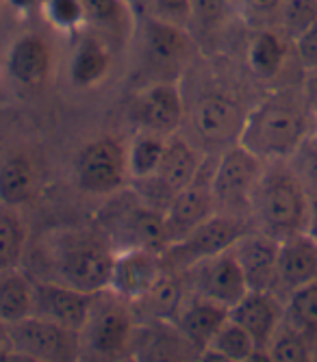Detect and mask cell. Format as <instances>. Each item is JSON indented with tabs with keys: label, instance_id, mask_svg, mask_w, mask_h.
<instances>
[{
	"label": "cell",
	"instance_id": "1",
	"mask_svg": "<svg viewBox=\"0 0 317 362\" xmlns=\"http://www.w3.org/2000/svg\"><path fill=\"white\" fill-rule=\"evenodd\" d=\"M313 119L300 87L272 91L248 109L239 146L263 163L289 160L311 135Z\"/></svg>",
	"mask_w": 317,
	"mask_h": 362
},
{
	"label": "cell",
	"instance_id": "2",
	"mask_svg": "<svg viewBox=\"0 0 317 362\" xmlns=\"http://www.w3.org/2000/svg\"><path fill=\"white\" fill-rule=\"evenodd\" d=\"M46 260L48 276L42 280L96 295L111 284L115 250L100 230H61L46 243Z\"/></svg>",
	"mask_w": 317,
	"mask_h": 362
},
{
	"label": "cell",
	"instance_id": "3",
	"mask_svg": "<svg viewBox=\"0 0 317 362\" xmlns=\"http://www.w3.org/2000/svg\"><path fill=\"white\" fill-rule=\"evenodd\" d=\"M311 195L292 170L289 160L265 163L263 176L250 204V223L278 241L306 233Z\"/></svg>",
	"mask_w": 317,
	"mask_h": 362
},
{
	"label": "cell",
	"instance_id": "4",
	"mask_svg": "<svg viewBox=\"0 0 317 362\" xmlns=\"http://www.w3.org/2000/svg\"><path fill=\"white\" fill-rule=\"evenodd\" d=\"M135 325L137 317L129 302L109 288L96 293L79 330L81 362H122L131 358Z\"/></svg>",
	"mask_w": 317,
	"mask_h": 362
},
{
	"label": "cell",
	"instance_id": "5",
	"mask_svg": "<svg viewBox=\"0 0 317 362\" xmlns=\"http://www.w3.org/2000/svg\"><path fill=\"white\" fill-rule=\"evenodd\" d=\"M265 163L243 146L235 144L219 152L211 170V191L219 213L250 221V204L263 176Z\"/></svg>",
	"mask_w": 317,
	"mask_h": 362
},
{
	"label": "cell",
	"instance_id": "6",
	"mask_svg": "<svg viewBox=\"0 0 317 362\" xmlns=\"http://www.w3.org/2000/svg\"><path fill=\"white\" fill-rule=\"evenodd\" d=\"M252 230V223L243 217L215 213L198 228H194L185 239L168 245L163 250L166 265L178 272L194 267L196 262L213 258L217 254H224L235 247V243Z\"/></svg>",
	"mask_w": 317,
	"mask_h": 362
},
{
	"label": "cell",
	"instance_id": "7",
	"mask_svg": "<svg viewBox=\"0 0 317 362\" xmlns=\"http://www.w3.org/2000/svg\"><path fill=\"white\" fill-rule=\"evenodd\" d=\"M100 233L107 237L115 252L131 247L163 252L168 245L163 211L152 209L139 195L131 202L120 200L117 209L109 206V211L100 215Z\"/></svg>",
	"mask_w": 317,
	"mask_h": 362
},
{
	"label": "cell",
	"instance_id": "8",
	"mask_svg": "<svg viewBox=\"0 0 317 362\" xmlns=\"http://www.w3.org/2000/svg\"><path fill=\"white\" fill-rule=\"evenodd\" d=\"M202 170H204L202 154L189 141L180 139L178 135H172L166 141V152L156 174L144 182H135L137 195L152 209L166 211L172 197L185 187L192 185Z\"/></svg>",
	"mask_w": 317,
	"mask_h": 362
},
{
	"label": "cell",
	"instance_id": "9",
	"mask_svg": "<svg viewBox=\"0 0 317 362\" xmlns=\"http://www.w3.org/2000/svg\"><path fill=\"white\" fill-rule=\"evenodd\" d=\"M9 347L40 362H81L79 332L35 315L9 325Z\"/></svg>",
	"mask_w": 317,
	"mask_h": 362
},
{
	"label": "cell",
	"instance_id": "10",
	"mask_svg": "<svg viewBox=\"0 0 317 362\" xmlns=\"http://www.w3.org/2000/svg\"><path fill=\"white\" fill-rule=\"evenodd\" d=\"M76 182L85 193L107 195L124 187L129 178L126 146L113 137L89 141L76 156Z\"/></svg>",
	"mask_w": 317,
	"mask_h": 362
},
{
	"label": "cell",
	"instance_id": "11",
	"mask_svg": "<svg viewBox=\"0 0 317 362\" xmlns=\"http://www.w3.org/2000/svg\"><path fill=\"white\" fill-rule=\"evenodd\" d=\"M183 274L187 278L189 293H196L226 308H233L237 302H241L250 291L233 250L200 260Z\"/></svg>",
	"mask_w": 317,
	"mask_h": 362
},
{
	"label": "cell",
	"instance_id": "12",
	"mask_svg": "<svg viewBox=\"0 0 317 362\" xmlns=\"http://www.w3.org/2000/svg\"><path fill=\"white\" fill-rule=\"evenodd\" d=\"M131 119L139 133L172 137L185 119V103L172 81H154L144 87L131 105Z\"/></svg>",
	"mask_w": 317,
	"mask_h": 362
},
{
	"label": "cell",
	"instance_id": "13",
	"mask_svg": "<svg viewBox=\"0 0 317 362\" xmlns=\"http://www.w3.org/2000/svg\"><path fill=\"white\" fill-rule=\"evenodd\" d=\"M202 349L189 341L176 321H137L131 358L135 362H198Z\"/></svg>",
	"mask_w": 317,
	"mask_h": 362
},
{
	"label": "cell",
	"instance_id": "14",
	"mask_svg": "<svg viewBox=\"0 0 317 362\" xmlns=\"http://www.w3.org/2000/svg\"><path fill=\"white\" fill-rule=\"evenodd\" d=\"M248 109L229 93H207L194 109V128L202 144L224 152L239 144Z\"/></svg>",
	"mask_w": 317,
	"mask_h": 362
},
{
	"label": "cell",
	"instance_id": "15",
	"mask_svg": "<svg viewBox=\"0 0 317 362\" xmlns=\"http://www.w3.org/2000/svg\"><path fill=\"white\" fill-rule=\"evenodd\" d=\"M166 267L168 265L163 252L148 247H131L115 252L109 291L120 295L129 304H135L161 278Z\"/></svg>",
	"mask_w": 317,
	"mask_h": 362
},
{
	"label": "cell",
	"instance_id": "16",
	"mask_svg": "<svg viewBox=\"0 0 317 362\" xmlns=\"http://www.w3.org/2000/svg\"><path fill=\"white\" fill-rule=\"evenodd\" d=\"M215 213H217V206H215L213 191H211V172L207 178H204V172H200V176L192 185L185 187L172 197L170 204L163 211L168 245L185 239L194 228H198L202 221H207Z\"/></svg>",
	"mask_w": 317,
	"mask_h": 362
},
{
	"label": "cell",
	"instance_id": "17",
	"mask_svg": "<svg viewBox=\"0 0 317 362\" xmlns=\"http://www.w3.org/2000/svg\"><path fill=\"white\" fill-rule=\"evenodd\" d=\"M93 295L52 280H35L33 315L79 332L91 306Z\"/></svg>",
	"mask_w": 317,
	"mask_h": 362
},
{
	"label": "cell",
	"instance_id": "18",
	"mask_svg": "<svg viewBox=\"0 0 317 362\" xmlns=\"http://www.w3.org/2000/svg\"><path fill=\"white\" fill-rule=\"evenodd\" d=\"M278 247L280 241L259 233V230H248V233L235 243L233 252L239 267L246 276L250 291H272L276 286L278 272Z\"/></svg>",
	"mask_w": 317,
	"mask_h": 362
},
{
	"label": "cell",
	"instance_id": "19",
	"mask_svg": "<svg viewBox=\"0 0 317 362\" xmlns=\"http://www.w3.org/2000/svg\"><path fill=\"white\" fill-rule=\"evenodd\" d=\"M231 319L243 327L257 347H267L284 321V302L272 291H248L231 308Z\"/></svg>",
	"mask_w": 317,
	"mask_h": 362
},
{
	"label": "cell",
	"instance_id": "20",
	"mask_svg": "<svg viewBox=\"0 0 317 362\" xmlns=\"http://www.w3.org/2000/svg\"><path fill=\"white\" fill-rule=\"evenodd\" d=\"M317 280V243L306 235H294L282 239L278 247V272L274 293L284 302V298Z\"/></svg>",
	"mask_w": 317,
	"mask_h": 362
},
{
	"label": "cell",
	"instance_id": "21",
	"mask_svg": "<svg viewBox=\"0 0 317 362\" xmlns=\"http://www.w3.org/2000/svg\"><path fill=\"white\" fill-rule=\"evenodd\" d=\"M189 46L192 42H189V35L183 26L152 16L144 20V52L152 70L156 68L178 72L189 59Z\"/></svg>",
	"mask_w": 317,
	"mask_h": 362
},
{
	"label": "cell",
	"instance_id": "22",
	"mask_svg": "<svg viewBox=\"0 0 317 362\" xmlns=\"http://www.w3.org/2000/svg\"><path fill=\"white\" fill-rule=\"evenodd\" d=\"M187 295H189V286L185 274L166 267V272L152 284V288L131 306L135 310L137 321H150V319L174 321L187 300Z\"/></svg>",
	"mask_w": 317,
	"mask_h": 362
},
{
	"label": "cell",
	"instance_id": "23",
	"mask_svg": "<svg viewBox=\"0 0 317 362\" xmlns=\"http://www.w3.org/2000/svg\"><path fill=\"white\" fill-rule=\"evenodd\" d=\"M289 57H294L292 40L278 26L257 28L246 50L248 70L261 81L278 78Z\"/></svg>",
	"mask_w": 317,
	"mask_h": 362
},
{
	"label": "cell",
	"instance_id": "24",
	"mask_svg": "<svg viewBox=\"0 0 317 362\" xmlns=\"http://www.w3.org/2000/svg\"><path fill=\"white\" fill-rule=\"evenodd\" d=\"M229 319H231V308L211 302L207 298H200L196 293H189L174 321L183 330V334L198 349H207Z\"/></svg>",
	"mask_w": 317,
	"mask_h": 362
},
{
	"label": "cell",
	"instance_id": "25",
	"mask_svg": "<svg viewBox=\"0 0 317 362\" xmlns=\"http://www.w3.org/2000/svg\"><path fill=\"white\" fill-rule=\"evenodd\" d=\"M52 68V50L40 35H22L7 54L9 76L24 85L38 87L42 85Z\"/></svg>",
	"mask_w": 317,
	"mask_h": 362
},
{
	"label": "cell",
	"instance_id": "26",
	"mask_svg": "<svg viewBox=\"0 0 317 362\" xmlns=\"http://www.w3.org/2000/svg\"><path fill=\"white\" fill-rule=\"evenodd\" d=\"M35 280L20 267L0 272V319L7 325L33 315Z\"/></svg>",
	"mask_w": 317,
	"mask_h": 362
},
{
	"label": "cell",
	"instance_id": "27",
	"mask_svg": "<svg viewBox=\"0 0 317 362\" xmlns=\"http://www.w3.org/2000/svg\"><path fill=\"white\" fill-rule=\"evenodd\" d=\"M35 193V168L26 154L16 152L0 163V204L18 209Z\"/></svg>",
	"mask_w": 317,
	"mask_h": 362
},
{
	"label": "cell",
	"instance_id": "28",
	"mask_svg": "<svg viewBox=\"0 0 317 362\" xmlns=\"http://www.w3.org/2000/svg\"><path fill=\"white\" fill-rule=\"evenodd\" d=\"M166 137L137 133L133 144L126 146V168L133 182H144L156 174L166 152Z\"/></svg>",
	"mask_w": 317,
	"mask_h": 362
},
{
	"label": "cell",
	"instance_id": "29",
	"mask_svg": "<svg viewBox=\"0 0 317 362\" xmlns=\"http://www.w3.org/2000/svg\"><path fill=\"white\" fill-rule=\"evenodd\" d=\"M109 70V52L103 40L87 37L76 48L72 59V81L79 87H91L105 78Z\"/></svg>",
	"mask_w": 317,
	"mask_h": 362
},
{
	"label": "cell",
	"instance_id": "30",
	"mask_svg": "<svg viewBox=\"0 0 317 362\" xmlns=\"http://www.w3.org/2000/svg\"><path fill=\"white\" fill-rule=\"evenodd\" d=\"M284 321L317 343V280L292 291L284 298Z\"/></svg>",
	"mask_w": 317,
	"mask_h": 362
},
{
	"label": "cell",
	"instance_id": "31",
	"mask_svg": "<svg viewBox=\"0 0 317 362\" xmlns=\"http://www.w3.org/2000/svg\"><path fill=\"white\" fill-rule=\"evenodd\" d=\"M26 250V228L16 209L0 204V272L20 267Z\"/></svg>",
	"mask_w": 317,
	"mask_h": 362
},
{
	"label": "cell",
	"instance_id": "32",
	"mask_svg": "<svg viewBox=\"0 0 317 362\" xmlns=\"http://www.w3.org/2000/svg\"><path fill=\"white\" fill-rule=\"evenodd\" d=\"M267 349L274 362H315V343L287 321H282Z\"/></svg>",
	"mask_w": 317,
	"mask_h": 362
},
{
	"label": "cell",
	"instance_id": "33",
	"mask_svg": "<svg viewBox=\"0 0 317 362\" xmlns=\"http://www.w3.org/2000/svg\"><path fill=\"white\" fill-rule=\"evenodd\" d=\"M85 20L100 35H120L126 22L124 0H81Z\"/></svg>",
	"mask_w": 317,
	"mask_h": 362
},
{
	"label": "cell",
	"instance_id": "34",
	"mask_svg": "<svg viewBox=\"0 0 317 362\" xmlns=\"http://www.w3.org/2000/svg\"><path fill=\"white\" fill-rule=\"evenodd\" d=\"M209 347L229 356V358H233V360H237V362H241L257 349V343L252 341V337L243 330L239 323L229 319L224 325H221V330L215 334V339L211 341Z\"/></svg>",
	"mask_w": 317,
	"mask_h": 362
},
{
	"label": "cell",
	"instance_id": "35",
	"mask_svg": "<svg viewBox=\"0 0 317 362\" xmlns=\"http://www.w3.org/2000/svg\"><path fill=\"white\" fill-rule=\"evenodd\" d=\"M315 20H317V0H282L278 13V28L289 40L298 37Z\"/></svg>",
	"mask_w": 317,
	"mask_h": 362
},
{
	"label": "cell",
	"instance_id": "36",
	"mask_svg": "<svg viewBox=\"0 0 317 362\" xmlns=\"http://www.w3.org/2000/svg\"><path fill=\"white\" fill-rule=\"evenodd\" d=\"M280 5L282 0H233V9H237L241 20L255 30L278 26Z\"/></svg>",
	"mask_w": 317,
	"mask_h": 362
},
{
	"label": "cell",
	"instance_id": "37",
	"mask_svg": "<svg viewBox=\"0 0 317 362\" xmlns=\"http://www.w3.org/2000/svg\"><path fill=\"white\" fill-rule=\"evenodd\" d=\"M289 165L311 195V200H317V139L313 135H309L298 152L289 158Z\"/></svg>",
	"mask_w": 317,
	"mask_h": 362
},
{
	"label": "cell",
	"instance_id": "38",
	"mask_svg": "<svg viewBox=\"0 0 317 362\" xmlns=\"http://www.w3.org/2000/svg\"><path fill=\"white\" fill-rule=\"evenodd\" d=\"M233 0H192V22L200 33H213L226 22Z\"/></svg>",
	"mask_w": 317,
	"mask_h": 362
},
{
	"label": "cell",
	"instance_id": "39",
	"mask_svg": "<svg viewBox=\"0 0 317 362\" xmlns=\"http://www.w3.org/2000/svg\"><path fill=\"white\" fill-rule=\"evenodd\" d=\"M292 48L302 76L309 72H317V20L292 40Z\"/></svg>",
	"mask_w": 317,
	"mask_h": 362
},
{
	"label": "cell",
	"instance_id": "40",
	"mask_svg": "<svg viewBox=\"0 0 317 362\" xmlns=\"http://www.w3.org/2000/svg\"><path fill=\"white\" fill-rule=\"evenodd\" d=\"M150 16L185 28L192 20V0H152Z\"/></svg>",
	"mask_w": 317,
	"mask_h": 362
},
{
	"label": "cell",
	"instance_id": "41",
	"mask_svg": "<svg viewBox=\"0 0 317 362\" xmlns=\"http://www.w3.org/2000/svg\"><path fill=\"white\" fill-rule=\"evenodd\" d=\"M48 18L61 28L81 24L85 20L81 0H48Z\"/></svg>",
	"mask_w": 317,
	"mask_h": 362
},
{
	"label": "cell",
	"instance_id": "42",
	"mask_svg": "<svg viewBox=\"0 0 317 362\" xmlns=\"http://www.w3.org/2000/svg\"><path fill=\"white\" fill-rule=\"evenodd\" d=\"M300 89H302V95H304L309 109L313 111V115H317V72L304 74L300 81Z\"/></svg>",
	"mask_w": 317,
	"mask_h": 362
},
{
	"label": "cell",
	"instance_id": "43",
	"mask_svg": "<svg viewBox=\"0 0 317 362\" xmlns=\"http://www.w3.org/2000/svg\"><path fill=\"white\" fill-rule=\"evenodd\" d=\"M198 362H237V360H233V358H229V356H224V354H219V351L207 347V349H202Z\"/></svg>",
	"mask_w": 317,
	"mask_h": 362
},
{
	"label": "cell",
	"instance_id": "44",
	"mask_svg": "<svg viewBox=\"0 0 317 362\" xmlns=\"http://www.w3.org/2000/svg\"><path fill=\"white\" fill-rule=\"evenodd\" d=\"M306 235L317 243V200H313V204H311V215H309V223H306Z\"/></svg>",
	"mask_w": 317,
	"mask_h": 362
},
{
	"label": "cell",
	"instance_id": "45",
	"mask_svg": "<svg viewBox=\"0 0 317 362\" xmlns=\"http://www.w3.org/2000/svg\"><path fill=\"white\" fill-rule=\"evenodd\" d=\"M241 362H274V358H272V354H270V349L267 347H257L255 351H252L246 360H241Z\"/></svg>",
	"mask_w": 317,
	"mask_h": 362
},
{
	"label": "cell",
	"instance_id": "46",
	"mask_svg": "<svg viewBox=\"0 0 317 362\" xmlns=\"http://www.w3.org/2000/svg\"><path fill=\"white\" fill-rule=\"evenodd\" d=\"M124 3L129 5L135 13L146 16L150 11V3H152V0H124Z\"/></svg>",
	"mask_w": 317,
	"mask_h": 362
},
{
	"label": "cell",
	"instance_id": "47",
	"mask_svg": "<svg viewBox=\"0 0 317 362\" xmlns=\"http://www.w3.org/2000/svg\"><path fill=\"white\" fill-rule=\"evenodd\" d=\"M0 347H9V325L0 319Z\"/></svg>",
	"mask_w": 317,
	"mask_h": 362
},
{
	"label": "cell",
	"instance_id": "48",
	"mask_svg": "<svg viewBox=\"0 0 317 362\" xmlns=\"http://www.w3.org/2000/svg\"><path fill=\"white\" fill-rule=\"evenodd\" d=\"M0 362H16V354L11 347H0Z\"/></svg>",
	"mask_w": 317,
	"mask_h": 362
},
{
	"label": "cell",
	"instance_id": "49",
	"mask_svg": "<svg viewBox=\"0 0 317 362\" xmlns=\"http://www.w3.org/2000/svg\"><path fill=\"white\" fill-rule=\"evenodd\" d=\"M16 354V351H13ZM16 362H40L35 358H28V356H22V354H16Z\"/></svg>",
	"mask_w": 317,
	"mask_h": 362
},
{
	"label": "cell",
	"instance_id": "50",
	"mask_svg": "<svg viewBox=\"0 0 317 362\" xmlns=\"http://www.w3.org/2000/svg\"><path fill=\"white\" fill-rule=\"evenodd\" d=\"M11 3H13L16 7H26V5L33 3V0H11Z\"/></svg>",
	"mask_w": 317,
	"mask_h": 362
},
{
	"label": "cell",
	"instance_id": "51",
	"mask_svg": "<svg viewBox=\"0 0 317 362\" xmlns=\"http://www.w3.org/2000/svg\"><path fill=\"white\" fill-rule=\"evenodd\" d=\"M311 135L317 139V115H315V119H313V130H311Z\"/></svg>",
	"mask_w": 317,
	"mask_h": 362
},
{
	"label": "cell",
	"instance_id": "52",
	"mask_svg": "<svg viewBox=\"0 0 317 362\" xmlns=\"http://www.w3.org/2000/svg\"><path fill=\"white\" fill-rule=\"evenodd\" d=\"M122 362H135L133 358H126V360H122Z\"/></svg>",
	"mask_w": 317,
	"mask_h": 362
},
{
	"label": "cell",
	"instance_id": "53",
	"mask_svg": "<svg viewBox=\"0 0 317 362\" xmlns=\"http://www.w3.org/2000/svg\"><path fill=\"white\" fill-rule=\"evenodd\" d=\"M315 362H317V343H315Z\"/></svg>",
	"mask_w": 317,
	"mask_h": 362
}]
</instances>
